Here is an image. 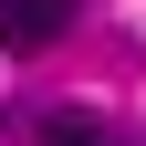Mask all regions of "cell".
<instances>
[{
    "label": "cell",
    "instance_id": "obj_1",
    "mask_svg": "<svg viewBox=\"0 0 146 146\" xmlns=\"http://www.w3.org/2000/svg\"><path fill=\"white\" fill-rule=\"evenodd\" d=\"M63 31H73V0H0V52L31 63V52H52Z\"/></svg>",
    "mask_w": 146,
    "mask_h": 146
},
{
    "label": "cell",
    "instance_id": "obj_2",
    "mask_svg": "<svg viewBox=\"0 0 146 146\" xmlns=\"http://www.w3.org/2000/svg\"><path fill=\"white\" fill-rule=\"evenodd\" d=\"M31 146H115V136H104L94 115H42V136H31Z\"/></svg>",
    "mask_w": 146,
    "mask_h": 146
}]
</instances>
